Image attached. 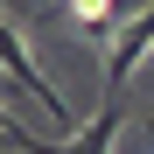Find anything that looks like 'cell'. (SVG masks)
<instances>
[{"label":"cell","mask_w":154,"mask_h":154,"mask_svg":"<svg viewBox=\"0 0 154 154\" xmlns=\"http://www.w3.org/2000/svg\"><path fill=\"white\" fill-rule=\"evenodd\" d=\"M0 70H7L21 91H35V98H42V112L56 119V126H70V105H63V91H56V84L42 77V63L28 56V42H21V28H14L7 14H0Z\"/></svg>","instance_id":"obj_1"},{"label":"cell","mask_w":154,"mask_h":154,"mask_svg":"<svg viewBox=\"0 0 154 154\" xmlns=\"http://www.w3.org/2000/svg\"><path fill=\"white\" fill-rule=\"evenodd\" d=\"M147 49H154V0H147V7H140V14H133V21L119 28L112 56H105V91H112V98L126 91V77H133V70L147 63Z\"/></svg>","instance_id":"obj_2"},{"label":"cell","mask_w":154,"mask_h":154,"mask_svg":"<svg viewBox=\"0 0 154 154\" xmlns=\"http://www.w3.org/2000/svg\"><path fill=\"white\" fill-rule=\"evenodd\" d=\"M112 133H119V98H105V105H98V119L84 126V133L63 140V154H112Z\"/></svg>","instance_id":"obj_3"}]
</instances>
